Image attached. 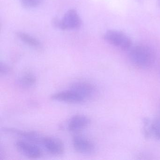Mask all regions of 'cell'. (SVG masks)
I'll list each match as a JSON object with an SVG mask.
<instances>
[{"label": "cell", "instance_id": "9", "mask_svg": "<svg viewBox=\"0 0 160 160\" xmlns=\"http://www.w3.org/2000/svg\"><path fill=\"white\" fill-rule=\"evenodd\" d=\"M90 122V120L87 116L76 115L69 120L67 129L70 132H80L88 126Z\"/></svg>", "mask_w": 160, "mask_h": 160}, {"label": "cell", "instance_id": "17", "mask_svg": "<svg viewBox=\"0 0 160 160\" xmlns=\"http://www.w3.org/2000/svg\"><path fill=\"white\" fill-rule=\"evenodd\" d=\"M158 4L159 7H160V0H158Z\"/></svg>", "mask_w": 160, "mask_h": 160}, {"label": "cell", "instance_id": "4", "mask_svg": "<svg viewBox=\"0 0 160 160\" xmlns=\"http://www.w3.org/2000/svg\"><path fill=\"white\" fill-rule=\"evenodd\" d=\"M15 147L20 153L28 158L37 159L42 155L41 148L33 142L18 140L16 142Z\"/></svg>", "mask_w": 160, "mask_h": 160}, {"label": "cell", "instance_id": "16", "mask_svg": "<svg viewBox=\"0 0 160 160\" xmlns=\"http://www.w3.org/2000/svg\"><path fill=\"white\" fill-rule=\"evenodd\" d=\"M11 69L7 64L1 62L0 64V73L1 75L8 74L11 72Z\"/></svg>", "mask_w": 160, "mask_h": 160}, {"label": "cell", "instance_id": "2", "mask_svg": "<svg viewBox=\"0 0 160 160\" xmlns=\"http://www.w3.org/2000/svg\"><path fill=\"white\" fill-rule=\"evenodd\" d=\"M103 38L108 43L122 50H129L132 47L130 37L120 31L108 30L104 34Z\"/></svg>", "mask_w": 160, "mask_h": 160}, {"label": "cell", "instance_id": "12", "mask_svg": "<svg viewBox=\"0 0 160 160\" xmlns=\"http://www.w3.org/2000/svg\"><path fill=\"white\" fill-rule=\"evenodd\" d=\"M17 35L22 42L31 47L35 48H40L42 47V44L39 40L28 33L18 32L17 33Z\"/></svg>", "mask_w": 160, "mask_h": 160}, {"label": "cell", "instance_id": "14", "mask_svg": "<svg viewBox=\"0 0 160 160\" xmlns=\"http://www.w3.org/2000/svg\"><path fill=\"white\" fill-rule=\"evenodd\" d=\"M151 122L148 118L143 119V133L146 138H149L152 136V132Z\"/></svg>", "mask_w": 160, "mask_h": 160}, {"label": "cell", "instance_id": "11", "mask_svg": "<svg viewBox=\"0 0 160 160\" xmlns=\"http://www.w3.org/2000/svg\"><path fill=\"white\" fill-rule=\"evenodd\" d=\"M37 78L34 74L31 72L23 73L18 78V85L24 88H30L36 85Z\"/></svg>", "mask_w": 160, "mask_h": 160}, {"label": "cell", "instance_id": "13", "mask_svg": "<svg viewBox=\"0 0 160 160\" xmlns=\"http://www.w3.org/2000/svg\"><path fill=\"white\" fill-rule=\"evenodd\" d=\"M152 136L160 140V118L154 119L151 122Z\"/></svg>", "mask_w": 160, "mask_h": 160}, {"label": "cell", "instance_id": "5", "mask_svg": "<svg viewBox=\"0 0 160 160\" xmlns=\"http://www.w3.org/2000/svg\"><path fill=\"white\" fill-rule=\"evenodd\" d=\"M41 144L48 153L52 155L60 156L64 153V144L59 138L53 137H44L42 138Z\"/></svg>", "mask_w": 160, "mask_h": 160}, {"label": "cell", "instance_id": "10", "mask_svg": "<svg viewBox=\"0 0 160 160\" xmlns=\"http://www.w3.org/2000/svg\"><path fill=\"white\" fill-rule=\"evenodd\" d=\"M3 131L7 132L16 134L24 138H26L30 142L34 143L41 144L42 137L37 132L33 131H25L22 130H18L14 128H3Z\"/></svg>", "mask_w": 160, "mask_h": 160}, {"label": "cell", "instance_id": "3", "mask_svg": "<svg viewBox=\"0 0 160 160\" xmlns=\"http://www.w3.org/2000/svg\"><path fill=\"white\" fill-rule=\"evenodd\" d=\"M70 89L77 92L84 99L85 102L94 98L97 93V88L95 86L88 81H79L74 82L70 87Z\"/></svg>", "mask_w": 160, "mask_h": 160}, {"label": "cell", "instance_id": "6", "mask_svg": "<svg viewBox=\"0 0 160 160\" xmlns=\"http://www.w3.org/2000/svg\"><path fill=\"white\" fill-rule=\"evenodd\" d=\"M82 25V21L78 13L75 10H69L61 19L60 29L77 30Z\"/></svg>", "mask_w": 160, "mask_h": 160}, {"label": "cell", "instance_id": "1", "mask_svg": "<svg viewBox=\"0 0 160 160\" xmlns=\"http://www.w3.org/2000/svg\"><path fill=\"white\" fill-rule=\"evenodd\" d=\"M131 62L138 68L147 69L154 62L155 54L150 47L139 44L131 47L129 54Z\"/></svg>", "mask_w": 160, "mask_h": 160}, {"label": "cell", "instance_id": "15", "mask_svg": "<svg viewBox=\"0 0 160 160\" xmlns=\"http://www.w3.org/2000/svg\"><path fill=\"white\" fill-rule=\"evenodd\" d=\"M43 0H20L21 4L27 8H33L40 5Z\"/></svg>", "mask_w": 160, "mask_h": 160}, {"label": "cell", "instance_id": "7", "mask_svg": "<svg viewBox=\"0 0 160 160\" xmlns=\"http://www.w3.org/2000/svg\"><path fill=\"white\" fill-rule=\"evenodd\" d=\"M53 101L69 104H79L85 102L83 98L73 90L70 88L54 93L51 96Z\"/></svg>", "mask_w": 160, "mask_h": 160}, {"label": "cell", "instance_id": "8", "mask_svg": "<svg viewBox=\"0 0 160 160\" xmlns=\"http://www.w3.org/2000/svg\"><path fill=\"white\" fill-rule=\"evenodd\" d=\"M72 144L76 151L82 154H90L94 152V143L84 136L77 135L72 138Z\"/></svg>", "mask_w": 160, "mask_h": 160}]
</instances>
